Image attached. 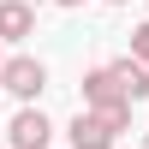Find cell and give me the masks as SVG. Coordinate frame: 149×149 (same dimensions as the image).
Masks as SVG:
<instances>
[{"label":"cell","mask_w":149,"mask_h":149,"mask_svg":"<svg viewBox=\"0 0 149 149\" xmlns=\"http://www.w3.org/2000/svg\"><path fill=\"white\" fill-rule=\"evenodd\" d=\"M125 125H131V113H102V107H84V113L66 125V137H72V149H113Z\"/></svg>","instance_id":"obj_1"},{"label":"cell","mask_w":149,"mask_h":149,"mask_svg":"<svg viewBox=\"0 0 149 149\" xmlns=\"http://www.w3.org/2000/svg\"><path fill=\"white\" fill-rule=\"evenodd\" d=\"M0 90H12L18 102H36V95L48 90V66H42V60H30V54L0 60Z\"/></svg>","instance_id":"obj_2"},{"label":"cell","mask_w":149,"mask_h":149,"mask_svg":"<svg viewBox=\"0 0 149 149\" xmlns=\"http://www.w3.org/2000/svg\"><path fill=\"white\" fill-rule=\"evenodd\" d=\"M78 90H84V107H102V113H131V102H125V90H119L113 66H90Z\"/></svg>","instance_id":"obj_3"},{"label":"cell","mask_w":149,"mask_h":149,"mask_svg":"<svg viewBox=\"0 0 149 149\" xmlns=\"http://www.w3.org/2000/svg\"><path fill=\"white\" fill-rule=\"evenodd\" d=\"M48 137H54V119L36 102H24L12 113V125H6V149H48Z\"/></svg>","instance_id":"obj_4"},{"label":"cell","mask_w":149,"mask_h":149,"mask_svg":"<svg viewBox=\"0 0 149 149\" xmlns=\"http://www.w3.org/2000/svg\"><path fill=\"white\" fill-rule=\"evenodd\" d=\"M36 36V6L30 0H0V42H24Z\"/></svg>","instance_id":"obj_5"},{"label":"cell","mask_w":149,"mask_h":149,"mask_svg":"<svg viewBox=\"0 0 149 149\" xmlns=\"http://www.w3.org/2000/svg\"><path fill=\"white\" fill-rule=\"evenodd\" d=\"M113 78H119V90H125V102H143L149 95V66H137V60H113Z\"/></svg>","instance_id":"obj_6"},{"label":"cell","mask_w":149,"mask_h":149,"mask_svg":"<svg viewBox=\"0 0 149 149\" xmlns=\"http://www.w3.org/2000/svg\"><path fill=\"white\" fill-rule=\"evenodd\" d=\"M131 60H137V66H149V18L131 30Z\"/></svg>","instance_id":"obj_7"},{"label":"cell","mask_w":149,"mask_h":149,"mask_svg":"<svg viewBox=\"0 0 149 149\" xmlns=\"http://www.w3.org/2000/svg\"><path fill=\"white\" fill-rule=\"evenodd\" d=\"M54 6H84V0H54Z\"/></svg>","instance_id":"obj_8"},{"label":"cell","mask_w":149,"mask_h":149,"mask_svg":"<svg viewBox=\"0 0 149 149\" xmlns=\"http://www.w3.org/2000/svg\"><path fill=\"white\" fill-rule=\"evenodd\" d=\"M107 6H131V0H107Z\"/></svg>","instance_id":"obj_9"},{"label":"cell","mask_w":149,"mask_h":149,"mask_svg":"<svg viewBox=\"0 0 149 149\" xmlns=\"http://www.w3.org/2000/svg\"><path fill=\"white\" fill-rule=\"evenodd\" d=\"M0 149H6V143H0Z\"/></svg>","instance_id":"obj_10"}]
</instances>
